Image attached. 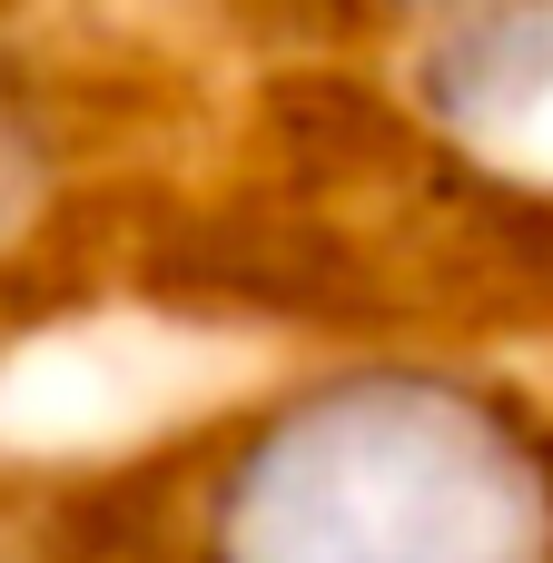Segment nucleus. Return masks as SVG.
<instances>
[{
  "label": "nucleus",
  "mask_w": 553,
  "mask_h": 563,
  "mask_svg": "<svg viewBox=\"0 0 553 563\" xmlns=\"http://www.w3.org/2000/svg\"><path fill=\"white\" fill-rule=\"evenodd\" d=\"M59 554L553 563V396L455 346H346L109 475Z\"/></svg>",
  "instance_id": "f257e3e1"
},
{
  "label": "nucleus",
  "mask_w": 553,
  "mask_h": 563,
  "mask_svg": "<svg viewBox=\"0 0 553 563\" xmlns=\"http://www.w3.org/2000/svg\"><path fill=\"white\" fill-rule=\"evenodd\" d=\"M307 20H327V30H366V40H445V30H465V20H495V10H524V0H297Z\"/></svg>",
  "instance_id": "f03ea898"
},
{
  "label": "nucleus",
  "mask_w": 553,
  "mask_h": 563,
  "mask_svg": "<svg viewBox=\"0 0 553 563\" xmlns=\"http://www.w3.org/2000/svg\"><path fill=\"white\" fill-rule=\"evenodd\" d=\"M40 168H49V119H40V89L30 69L0 49V228L40 198Z\"/></svg>",
  "instance_id": "7ed1b4c3"
}]
</instances>
